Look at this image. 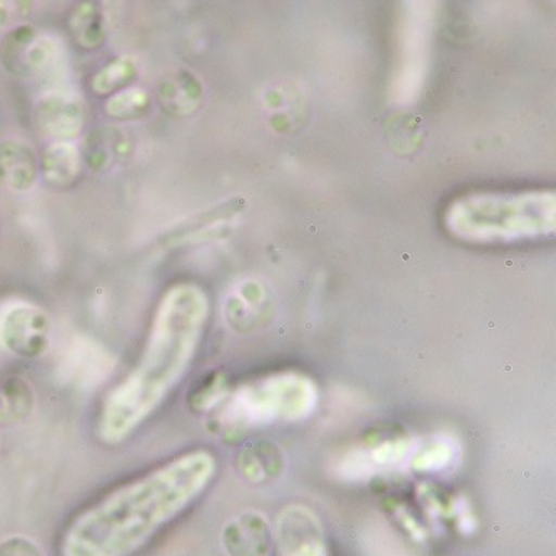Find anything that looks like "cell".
<instances>
[{"instance_id":"6da1fadb","label":"cell","mask_w":556,"mask_h":556,"mask_svg":"<svg viewBox=\"0 0 556 556\" xmlns=\"http://www.w3.org/2000/svg\"><path fill=\"white\" fill-rule=\"evenodd\" d=\"M216 475V455L194 448L124 481L70 521L59 556L138 555L199 502Z\"/></svg>"},{"instance_id":"7a4b0ae2","label":"cell","mask_w":556,"mask_h":556,"mask_svg":"<svg viewBox=\"0 0 556 556\" xmlns=\"http://www.w3.org/2000/svg\"><path fill=\"white\" fill-rule=\"evenodd\" d=\"M207 315L210 301L199 286L181 282L167 289L138 363L102 400L94 428L102 444L126 443L173 396L194 362Z\"/></svg>"},{"instance_id":"3957f363","label":"cell","mask_w":556,"mask_h":556,"mask_svg":"<svg viewBox=\"0 0 556 556\" xmlns=\"http://www.w3.org/2000/svg\"><path fill=\"white\" fill-rule=\"evenodd\" d=\"M61 62L58 40L39 33L30 24H21L0 42V64L17 79L33 80L48 76Z\"/></svg>"},{"instance_id":"277c9868","label":"cell","mask_w":556,"mask_h":556,"mask_svg":"<svg viewBox=\"0 0 556 556\" xmlns=\"http://www.w3.org/2000/svg\"><path fill=\"white\" fill-rule=\"evenodd\" d=\"M52 321L42 307L15 303L0 316V344L18 358H40L51 346Z\"/></svg>"},{"instance_id":"5b68a950","label":"cell","mask_w":556,"mask_h":556,"mask_svg":"<svg viewBox=\"0 0 556 556\" xmlns=\"http://www.w3.org/2000/svg\"><path fill=\"white\" fill-rule=\"evenodd\" d=\"M34 121L40 135L52 142H73L86 127V104L77 96L51 92L37 102Z\"/></svg>"},{"instance_id":"8992f818","label":"cell","mask_w":556,"mask_h":556,"mask_svg":"<svg viewBox=\"0 0 556 556\" xmlns=\"http://www.w3.org/2000/svg\"><path fill=\"white\" fill-rule=\"evenodd\" d=\"M278 540L281 556H326L321 527L306 509L279 517Z\"/></svg>"},{"instance_id":"52a82bcc","label":"cell","mask_w":556,"mask_h":556,"mask_svg":"<svg viewBox=\"0 0 556 556\" xmlns=\"http://www.w3.org/2000/svg\"><path fill=\"white\" fill-rule=\"evenodd\" d=\"M39 155L33 146L18 139L0 142V188L26 192L39 176Z\"/></svg>"},{"instance_id":"ba28073f","label":"cell","mask_w":556,"mask_h":556,"mask_svg":"<svg viewBox=\"0 0 556 556\" xmlns=\"http://www.w3.org/2000/svg\"><path fill=\"white\" fill-rule=\"evenodd\" d=\"M39 163L43 179L54 188H70L83 174V154L74 142H52Z\"/></svg>"},{"instance_id":"9c48e42d","label":"cell","mask_w":556,"mask_h":556,"mask_svg":"<svg viewBox=\"0 0 556 556\" xmlns=\"http://www.w3.org/2000/svg\"><path fill=\"white\" fill-rule=\"evenodd\" d=\"M129 152L130 142L124 132L116 127H101L89 132L80 154L92 170H105Z\"/></svg>"},{"instance_id":"30bf717a","label":"cell","mask_w":556,"mask_h":556,"mask_svg":"<svg viewBox=\"0 0 556 556\" xmlns=\"http://www.w3.org/2000/svg\"><path fill=\"white\" fill-rule=\"evenodd\" d=\"M67 30L77 48L98 51L108 39L104 9L99 2H80L70 12Z\"/></svg>"},{"instance_id":"8fae6325","label":"cell","mask_w":556,"mask_h":556,"mask_svg":"<svg viewBox=\"0 0 556 556\" xmlns=\"http://www.w3.org/2000/svg\"><path fill=\"white\" fill-rule=\"evenodd\" d=\"M138 77V62L130 55H121L113 59L99 70L91 79V89L98 96L117 94L127 89L129 84Z\"/></svg>"},{"instance_id":"7c38bea8","label":"cell","mask_w":556,"mask_h":556,"mask_svg":"<svg viewBox=\"0 0 556 556\" xmlns=\"http://www.w3.org/2000/svg\"><path fill=\"white\" fill-rule=\"evenodd\" d=\"M151 104V94L146 89L127 87L108 99L104 111L111 119L129 123V121H138L148 116Z\"/></svg>"},{"instance_id":"4fadbf2b","label":"cell","mask_w":556,"mask_h":556,"mask_svg":"<svg viewBox=\"0 0 556 556\" xmlns=\"http://www.w3.org/2000/svg\"><path fill=\"white\" fill-rule=\"evenodd\" d=\"M155 98L167 114L181 116V114L188 113L192 102H194V80L189 79L186 74L167 77V79L161 80L160 86H157Z\"/></svg>"},{"instance_id":"5bb4252c","label":"cell","mask_w":556,"mask_h":556,"mask_svg":"<svg viewBox=\"0 0 556 556\" xmlns=\"http://www.w3.org/2000/svg\"><path fill=\"white\" fill-rule=\"evenodd\" d=\"M34 393L30 384L21 376H9L0 381V419H21L30 413Z\"/></svg>"},{"instance_id":"9a60e30c","label":"cell","mask_w":556,"mask_h":556,"mask_svg":"<svg viewBox=\"0 0 556 556\" xmlns=\"http://www.w3.org/2000/svg\"><path fill=\"white\" fill-rule=\"evenodd\" d=\"M33 12L30 2H14V0H2L0 2V27H14L24 24Z\"/></svg>"},{"instance_id":"2e32d148","label":"cell","mask_w":556,"mask_h":556,"mask_svg":"<svg viewBox=\"0 0 556 556\" xmlns=\"http://www.w3.org/2000/svg\"><path fill=\"white\" fill-rule=\"evenodd\" d=\"M0 556H43V553L26 536H9L0 542Z\"/></svg>"}]
</instances>
